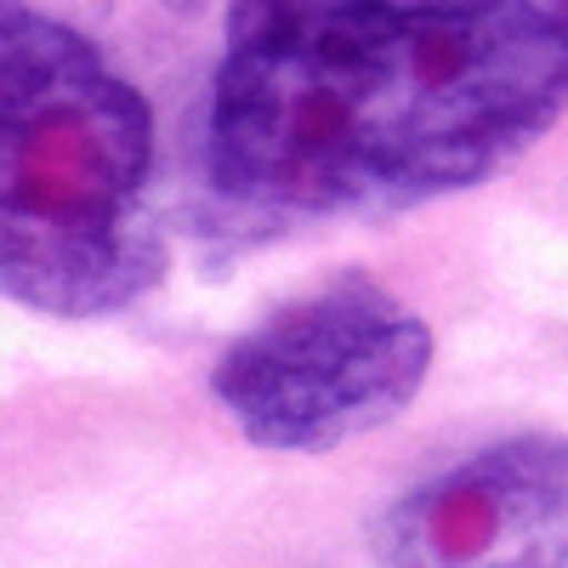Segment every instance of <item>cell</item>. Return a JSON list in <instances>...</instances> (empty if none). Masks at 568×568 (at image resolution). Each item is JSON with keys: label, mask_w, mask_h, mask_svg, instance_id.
<instances>
[{"label": "cell", "mask_w": 568, "mask_h": 568, "mask_svg": "<svg viewBox=\"0 0 568 568\" xmlns=\"http://www.w3.org/2000/svg\"><path fill=\"white\" fill-rule=\"evenodd\" d=\"M227 29L205 171L251 216L460 194L568 114V0H307Z\"/></svg>", "instance_id": "6da1fadb"}, {"label": "cell", "mask_w": 568, "mask_h": 568, "mask_svg": "<svg viewBox=\"0 0 568 568\" xmlns=\"http://www.w3.org/2000/svg\"><path fill=\"white\" fill-rule=\"evenodd\" d=\"M426 369V318L387 284L342 273L245 329L216 358L211 393L256 449L324 455L369 426L398 420Z\"/></svg>", "instance_id": "3957f363"}, {"label": "cell", "mask_w": 568, "mask_h": 568, "mask_svg": "<svg viewBox=\"0 0 568 568\" xmlns=\"http://www.w3.org/2000/svg\"><path fill=\"white\" fill-rule=\"evenodd\" d=\"M149 176V98L52 18L0 74V296L52 318L149 296L171 262Z\"/></svg>", "instance_id": "7a4b0ae2"}, {"label": "cell", "mask_w": 568, "mask_h": 568, "mask_svg": "<svg viewBox=\"0 0 568 568\" xmlns=\"http://www.w3.org/2000/svg\"><path fill=\"white\" fill-rule=\"evenodd\" d=\"M45 29H52V18H45V12L23 7V0H0V74H7Z\"/></svg>", "instance_id": "5b68a950"}, {"label": "cell", "mask_w": 568, "mask_h": 568, "mask_svg": "<svg viewBox=\"0 0 568 568\" xmlns=\"http://www.w3.org/2000/svg\"><path fill=\"white\" fill-rule=\"evenodd\" d=\"M382 568H568V438L511 433L404 489L369 535Z\"/></svg>", "instance_id": "277c9868"}]
</instances>
